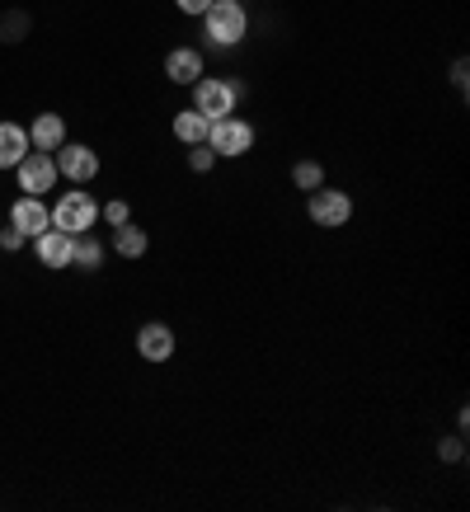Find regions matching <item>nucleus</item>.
Masks as SVG:
<instances>
[{
  "label": "nucleus",
  "instance_id": "f257e3e1",
  "mask_svg": "<svg viewBox=\"0 0 470 512\" xmlns=\"http://www.w3.org/2000/svg\"><path fill=\"white\" fill-rule=\"evenodd\" d=\"M245 33H250V15H245V5H240V0H212V10L203 15L207 47L231 52V47L245 43Z\"/></svg>",
  "mask_w": 470,
  "mask_h": 512
},
{
  "label": "nucleus",
  "instance_id": "9b49d317",
  "mask_svg": "<svg viewBox=\"0 0 470 512\" xmlns=\"http://www.w3.org/2000/svg\"><path fill=\"white\" fill-rule=\"evenodd\" d=\"M198 76H203V52H198V47H174L170 57H165V80L193 85Z\"/></svg>",
  "mask_w": 470,
  "mask_h": 512
},
{
  "label": "nucleus",
  "instance_id": "2eb2a0df",
  "mask_svg": "<svg viewBox=\"0 0 470 512\" xmlns=\"http://www.w3.org/2000/svg\"><path fill=\"white\" fill-rule=\"evenodd\" d=\"M174 137L184 141V146H198V141H207V118L198 109L174 113Z\"/></svg>",
  "mask_w": 470,
  "mask_h": 512
},
{
  "label": "nucleus",
  "instance_id": "a211bd4d",
  "mask_svg": "<svg viewBox=\"0 0 470 512\" xmlns=\"http://www.w3.org/2000/svg\"><path fill=\"white\" fill-rule=\"evenodd\" d=\"M212 165H217V151H212L207 141H198V146H188V170H193V174H207Z\"/></svg>",
  "mask_w": 470,
  "mask_h": 512
},
{
  "label": "nucleus",
  "instance_id": "f03ea898",
  "mask_svg": "<svg viewBox=\"0 0 470 512\" xmlns=\"http://www.w3.org/2000/svg\"><path fill=\"white\" fill-rule=\"evenodd\" d=\"M240 94H245V80L198 76V80H193V109H198L207 123H212V118H226V113H235Z\"/></svg>",
  "mask_w": 470,
  "mask_h": 512
},
{
  "label": "nucleus",
  "instance_id": "aec40b11",
  "mask_svg": "<svg viewBox=\"0 0 470 512\" xmlns=\"http://www.w3.org/2000/svg\"><path fill=\"white\" fill-rule=\"evenodd\" d=\"M104 221H109V226H123V221H132V207H127L123 198L104 202Z\"/></svg>",
  "mask_w": 470,
  "mask_h": 512
},
{
  "label": "nucleus",
  "instance_id": "412c9836",
  "mask_svg": "<svg viewBox=\"0 0 470 512\" xmlns=\"http://www.w3.org/2000/svg\"><path fill=\"white\" fill-rule=\"evenodd\" d=\"M174 5H179V15H193V19H203L212 10V0H174Z\"/></svg>",
  "mask_w": 470,
  "mask_h": 512
},
{
  "label": "nucleus",
  "instance_id": "20e7f679",
  "mask_svg": "<svg viewBox=\"0 0 470 512\" xmlns=\"http://www.w3.org/2000/svg\"><path fill=\"white\" fill-rule=\"evenodd\" d=\"M94 221H99V202H94L85 188H66L62 202L52 207V226L66 235H85Z\"/></svg>",
  "mask_w": 470,
  "mask_h": 512
},
{
  "label": "nucleus",
  "instance_id": "1a4fd4ad",
  "mask_svg": "<svg viewBox=\"0 0 470 512\" xmlns=\"http://www.w3.org/2000/svg\"><path fill=\"white\" fill-rule=\"evenodd\" d=\"M10 226L24 240H33V235H43L52 226V207H43V198H33V193H19L15 207H10Z\"/></svg>",
  "mask_w": 470,
  "mask_h": 512
},
{
  "label": "nucleus",
  "instance_id": "6ab92c4d",
  "mask_svg": "<svg viewBox=\"0 0 470 512\" xmlns=\"http://www.w3.org/2000/svg\"><path fill=\"white\" fill-rule=\"evenodd\" d=\"M438 456L447 461V466H456V461L466 456V442H461V437H442V442H438Z\"/></svg>",
  "mask_w": 470,
  "mask_h": 512
},
{
  "label": "nucleus",
  "instance_id": "6e6552de",
  "mask_svg": "<svg viewBox=\"0 0 470 512\" xmlns=\"http://www.w3.org/2000/svg\"><path fill=\"white\" fill-rule=\"evenodd\" d=\"M71 254H76V235L47 226L43 235H33V259L43 268H71Z\"/></svg>",
  "mask_w": 470,
  "mask_h": 512
},
{
  "label": "nucleus",
  "instance_id": "39448f33",
  "mask_svg": "<svg viewBox=\"0 0 470 512\" xmlns=\"http://www.w3.org/2000/svg\"><path fill=\"white\" fill-rule=\"evenodd\" d=\"M306 212H311L315 226H325V231H339L353 221V198H348L344 188H329L320 184L315 193H306Z\"/></svg>",
  "mask_w": 470,
  "mask_h": 512
},
{
  "label": "nucleus",
  "instance_id": "7ed1b4c3",
  "mask_svg": "<svg viewBox=\"0 0 470 512\" xmlns=\"http://www.w3.org/2000/svg\"><path fill=\"white\" fill-rule=\"evenodd\" d=\"M207 146L217 151V160H240L245 151H254V123H245L240 113L212 118L207 123Z\"/></svg>",
  "mask_w": 470,
  "mask_h": 512
},
{
  "label": "nucleus",
  "instance_id": "dca6fc26",
  "mask_svg": "<svg viewBox=\"0 0 470 512\" xmlns=\"http://www.w3.org/2000/svg\"><path fill=\"white\" fill-rule=\"evenodd\" d=\"M71 268H85V273L104 268V245H99V240H94L90 231L76 235V254H71Z\"/></svg>",
  "mask_w": 470,
  "mask_h": 512
},
{
  "label": "nucleus",
  "instance_id": "f8f14e48",
  "mask_svg": "<svg viewBox=\"0 0 470 512\" xmlns=\"http://www.w3.org/2000/svg\"><path fill=\"white\" fill-rule=\"evenodd\" d=\"M66 141V123H62V113H38L29 127V146L33 151H57Z\"/></svg>",
  "mask_w": 470,
  "mask_h": 512
},
{
  "label": "nucleus",
  "instance_id": "423d86ee",
  "mask_svg": "<svg viewBox=\"0 0 470 512\" xmlns=\"http://www.w3.org/2000/svg\"><path fill=\"white\" fill-rule=\"evenodd\" d=\"M15 179L24 193H33V198H43L47 188L57 184V160H52V151H33L29 146V156L15 165Z\"/></svg>",
  "mask_w": 470,
  "mask_h": 512
},
{
  "label": "nucleus",
  "instance_id": "ddd939ff",
  "mask_svg": "<svg viewBox=\"0 0 470 512\" xmlns=\"http://www.w3.org/2000/svg\"><path fill=\"white\" fill-rule=\"evenodd\" d=\"M29 156V132L19 123H0V170H15Z\"/></svg>",
  "mask_w": 470,
  "mask_h": 512
},
{
  "label": "nucleus",
  "instance_id": "9d476101",
  "mask_svg": "<svg viewBox=\"0 0 470 512\" xmlns=\"http://www.w3.org/2000/svg\"><path fill=\"white\" fill-rule=\"evenodd\" d=\"M174 348H179V339H174V329L165 325V320H151V325L137 329V353H141V362H170Z\"/></svg>",
  "mask_w": 470,
  "mask_h": 512
},
{
  "label": "nucleus",
  "instance_id": "4468645a",
  "mask_svg": "<svg viewBox=\"0 0 470 512\" xmlns=\"http://www.w3.org/2000/svg\"><path fill=\"white\" fill-rule=\"evenodd\" d=\"M146 249H151V235L141 231V226H132V221L113 226V254H118V259H141Z\"/></svg>",
  "mask_w": 470,
  "mask_h": 512
},
{
  "label": "nucleus",
  "instance_id": "f3484780",
  "mask_svg": "<svg viewBox=\"0 0 470 512\" xmlns=\"http://www.w3.org/2000/svg\"><path fill=\"white\" fill-rule=\"evenodd\" d=\"M320 184H325V165H320V160H297V165H292V188L315 193Z\"/></svg>",
  "mask_w": 470,
  "mask_h": 512
},
{
  "label": "nucleus",
  "instance_id": "4be33fe9",
  "mask_svg": "<svg viewBox=\"0 0 470 512\" xmlns=\"http://www.w3.org/2000/svg\"><path fill=\"white\" fill-rule=\"evenodd\" d=\"M452 85H456L461 94H466V85H470V66H466V57H456V62H452Z\"/></svg>",
  "mask_w": 470,
  "mask_h": 512
},
{
  "label": "nucleus",
  "instance_id": "5701e85b",
  "mask_svg": "<svg viewBox=\"0 0 470 512\" xmlns=\"http://www.w3.org/2000/svg\"><path fill=\"white\" fill-rule=\"evenodd\" d=\"M24 245V235L15 231V226H5V231H0V249H19Z\"/></svg>",
  "mask_w": 470,
  "mask_h": 512
},
{
  "label": "nucleus",
  "instance_id": "0eeeda50",
  "mask_svg": "<svg viewBox=\"0 0 470 512\" xmlns=\"http://www.w3.org/2000/svg\"><path fill=\"white\" fill-rule=\"evenodd\" d=\"M52 160H57V174H66L71 184H90L94 174H99V156H94L90 146H80V141H62L52 151Z\"/></svg>",
  "mask_w": 470,
  "mask_h": 512
}]
</instances>
